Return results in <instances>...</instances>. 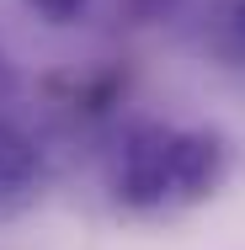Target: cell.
<instances>
[{
	"instance_id": "7a4b0ae2",
	"label": "cell",
	"mask_w": 245,
	"mask_h": 250,
	"mask_svg": "<svg viewBox=\"0 0 245 250\" xmlns=\"http://www.w3.org/2000/svg\"><path fill=\"white\" fill-rule=\"evenodd\" d=\"M48 170L53 165H48L43 139H38L16 112H0V218L27 213L32 202L43 197Z\"/></svg>"
},
{
	"instance_id": "6da1fadb",
	"label": "cell",
	"mask_w": 245,
	"mask_h": 250,
	"mask_svg": "<svg viewBox=\"0 0 245 250\" xmlns=\"http://www.w3.org/2000/svg\"><path fill=\"white\" fill-rule=\"evenodd\" d=\"M229 170H235V144L219 128L160 123V117L123 123L101 154L107 197L139 218H171L202 208L229 181Z\"/></svg>"
},
{
	"instance_id": "5b68a950",
	"label": "cell",
	"mask_w": 245,
	"mask_h": 250,
	"mask_svg": "<svg viewBox=\"0 0 245 250\" xmlns=\"http://www.w3.org/2000/svg\"><path fill=\"white\" fill-rule=\"evenodd\" d=\"M181 11V0H117V16L128 27H155V21H171Z\"/></svg>"
},
{
	"instance_id": "3957f363",
	"label": "cell",
	"mask_w": 245,
	"mask_h": 250,
	"mask_svg": "<svg viewBox=\"0 0 245 250\" xmlns=\"http://www.w3.org/2000/svg\"><path fill=\"white\" fill-rule=\"evenodd\" d=\"M192 38L224 69H245V0H197Z\"/></svg>"
},
{
	"instance_id": "277c9868",
	"label": "cell",
	"mask_w": 245,
	"mask_h": 250,
	"mask_svg": "<svg viewBox=\"0 0 245 250\" xmlns=\"http://www.w3.org/2000/svg\"><path fill=\"white\" fill-rule=\"evenodd\" d=\"M22 5L48 27H80L86 11H91V0H22Z\"/></svg>"
},
{
	"instance_id": "8992f818",
	"label": "cell",
	"mask_w": 245,
	"mask_h": 250,
	"mask_svg": "<svg viewBox=\"0 0 245 250\" xmlns=\"http://www.w3.org/2000/svg\"><path fill=\"white\" fill-rule=\"evenodd\" d=\"M16 64H11V53L0 48V112H11V101H16Z\"/></svg>"
}]
</instances>
